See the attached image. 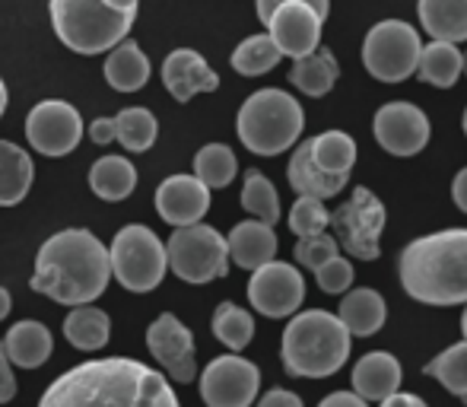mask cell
<instances>
[{"instance_id":"obj_1","label":"cell","mask_w":467,"mask_h":407,"mask_svg":"<svg viewBox=\"0 0 467 407\" xmlns=\"http://www.w3.org/2000/svg\"><path fill=\"white\" fill-rule=\"evenodd\" d=\"M38 407H182L162 372L130 357L87 360L45 389Z\"/></svg>"},{"instance_id":"obj_2","label":"cell","mask_w":467,"mask_h":407,"mask_svg":"<svg viewBox=\"0 0 467 407\" xmlns=\"http://www.w3.org/2000/svg\"><path fill=\"white\" fill-rule=\"evenodd\" d=\"M111 280L109 248L89 229H61L36 255L32 290L57 306H89Z\"/></svg>"},{"instance_id":"obj_3","label":"cell","mask_w":467,"mask_h":407,"mask_svg":"<svg viewBox=\"0 0 467 407\" xmlns=\"http://www.w3.org/2000/svg\"><path fill=\"white\" fill-rule=\"evenodd\" d=\"M400 287L423 306L467 303V229H442L413 239L398 261Z\"/></svg>"},{"instance_id":"obj_4","label":"cell","mask_w":467,"mask_h":407,"mask_svg":"<svg viewBox=\"0 0 467 407\" xmlns=\"http://www.w3.org/2000/svg\"><path fill=\"white\" fill-rule=\"evenodd\" d=\"M283 370L296 379H327L350 357V331L325 308L296 312L283 331Z\"/></svg>"},{"instance_id":"obj_5","label":"cell","mask_w":467,"mask_h":407,"mask_svg":"<svg viewBox=\"0 0 467 407\" xmlns=\"http://www.w3.org/2000/svg\"><path fill=\"white\" fill-rule=\"evenodd\" d=\"M306 128V111L302 105L283 89H258L252 93L239 109L235 130L245 150L258 156H277L286 153L299 141Z\"/></svg>"},{"instance_id":"obj_6","label":"cell","mask_w":467,"mask_h":407,"mask_svg":"<svg viewBox=\"0 0 467 407\" xmlns=\"http://www.w3.org/2000/svg\"><path fill=\"white\" fill-rule=\"evenodd\" d=\"M51 26L77 55H102L130 36L134 13H115L105 0H51Z\"/></svg>"},{"instance_id":"obj_7","label":"cell","mask_w":467,"mask_h":407,"mask_svg":"<svg viewBox=\"0 0 467 407\" xmlns=\"http://www.w3.org/2000/svg\"><path fill=\"white\" fill-rule=\"evenodd\" d=\"M109 265L111 277L130 293H150L162 284L169 271L166 245L160 235L143 223H128L118 229L115 242L109 248Z\"/></svg>"},{"instance_id":"obj_8","label":"cell","mask_w":467,"mask_h":407,"mask_svg":"<svg viewBox=\"0 0 467 407\" xmlns=\"http://www.w3.org/2000/svg\"><path fill=\"white\" fill-rule=\"evenodd\" d=\"M166 261L185 284H210L229 274V248L226 235L207 223L182 226L169 235L166 242Z\"/></svg>"},{"instance_id":"obj_9","label":"cell","mask_w":467,"mask_h":407,"mask_svg":"<svg viewBox=\"0 0 467 407\" xmlns=\"http://www.w3.org/2000/svg\"><path fill=\"white\" fill-rule=\"evenodd\" d=\"M423 42L420 32L404 19H381L372 26L363 42V64L366 70L381 83H404L417 74V61Z\"/></svg>"},{"instance_id":"obj_10","label":"cell","mask_w":467,"mask_h":407,"mask_svg":"<svg viewBox=\"0 0 467 407\" xmlns=\"http://www.w3.org/2000/svg\"><path fill=\"white\" fill-rule=\"evenodd\" d=\"M385 204H381L369 188H357L350 201L340 204L331 214L327 226L334 229L337 248H347V255L359 261H375L381 255V233H385Z\"/></svg>"},{"instance_id":"obj_11","label":"cell","mask_w":467,"mask_h":407,"mask_svg":"<svg viewBox=\"0 0 467 407\" xmlns=\"http://www.w3.org/2000/svg\"><path fill=\"white\" fill-rule=\"evenodd\" d=\"M261 389V372L252 360L226 353L201 372V398L207 407H252Z\"/></svg>"},{"instance_id":"obj_12","label":"cell","mask_w":467,"mask_h":407,"mask_svg":"<svg viewBox=\"0 0 467 407\" xmlns=\"http://www.w3.org/2000/svg\"><path fill=\"white\" fill-rule=\"evenodd\" d=\"M29 147L42 156H67L80 147L83 118L64 99H42L26 115Z\"/></svg>"},{"instance_id":"obj_13","label":"cell","mask_w":467,"mask_h":407,"mask_svg":"<svg viewBox=\"0 0 467 407\" xmlns=\"http://www.w3.org/2000/svg\"><path fill=\"white\" fill-rule=\"evenodd\" d=\"M306 299V280L286 261H267L265 267L252 271L248 280V303L267 318H289Z\"/></svg>"},{"instance_id":"obj_14","label":"cell","mask_w":467,"mask_h":407,"mask_svg":"<svg viewBox=\"0 0 467 407\" xmlns=\"http://www.w3.org/2000/svg\"><path fill=\"white\" fill-rule=\"evenodd\" d=\"M147 350L156 357V363L169 372V379L179 385L194 382L197 376V350H194V334L182 318L172 312H162L153 325L147 328Z\"/></svg>"},{"instance_id":"obj_15","label":"cell","mask_w":467,"mask_h":407,"mask_svg":"<svg viewBox=\"0 0 467 407\" xmlns=\"http://www.w3.org/2000/svg\"><path fill=\"white\" fill-rule=\"evenodd\" d=\"M375 141L391 156H417L430 143V118L413 102H388L375 111Z\"/></svg>"},{"instance_id":"obj_16","label":"cell","mask_w":467,"mask_h":407,"mask_svg":"<svg viewBox=\"0 0 467 407\" xmlns=\"http://www.w3.org/2000/svg\"><path fill=\"white\" fill-rule=\"evenodd\" d=\"M321 26H325V19L308 4H302V0H286V4H280L277 10L271 13V19H267V36L274 38V45H277V51L283 57L299 61V57L318 51Z\"/></svg>"},{"instance_id":"obj_17","label":"cell","mask_w":467,"mask_h":407,"mask_svg":"<svg viewBox=\"0 0 467 407\" xmlns=\"http://www.w3.org/2000/svg\"><path fill=\"white\" fill-rule=\"evenodd\" d=\"M156 210L169 226H194L210 210V188L194 175H169L156 188Z\"/></svg>"},{"instance_id":"obj_18","label":"cell","mask_w":467,"mask_h":407,"mask_svg":"<svg viewBox=\"0 0 467 407\" xmlns=\"http://www.w3.org/2000/svg\"><path fill=\"white\" fill-rule=\"evenodd\" d=\"M162 83L175 102H191L197 93H213L220 87V77L194 48H175L162 61Z\"/></svg>"},{"instance_id":"obj_19","label":"cell","mask_w":467,"mask_h":407,"mask_svg":"<svg viewBox=\"0 0 467 407\" xmlns=\"http://www.w3.org/2000/svg\"><path fill=\"white\" fill-rule=\"evenodd\" d=\"M400 379H404V370H400L398 357H391L388 350L366 353L353 366V391L363 402H385L400 389Z\"/></svg>"},{"instance_id":"obj_20","label":"cell","mask_w":467,"mask_h":407,"mask_svg":"<svg viewBox=\"0 0 467 407\" xmlns=\"http://www.w3.org/2000/svg\"><path fill=\"white\" fill-rule=\"evenodd\" d=\"M226 248L229 261H235L245 271H258L277 255V233L261 220H245L233 226V233L226 235Z\"/></svg>"},{"instance_id":"obj_21","label":"cell","mask_w":467,"mask_h":407,"mask_svg":"<svg viewBox=\"0 0 467 407\" xmlns=\"http://www.w3.org/2000/svg\"><path fill=\"white\" fill-rule=\"evenodd\" d=\"M286 179H289V185H293V192L299 194V198L327 201V198H334V194L344 192L350 175H327L325 169L315 166L312 147H308V141H306V143H299V147H296L293 156H289Z\"/></svg>"},{"instance_id":"obj_22","label":"cell","mask_w":467,"mask_h":407,"mask_svg":"<svg viewBox=\"0 0 467 407\" xmlns=\"http://www.w3.org/2000/svg\"><path fill=\"white\" fill-rule=\"evenodd\" d=\"M51 350H55V338L42 321H16V325L6 331L4 338V353L13 366H23V370H38V366L48 363Z\"/></svg>"},{"instance_id":"obj_23","label":"cell","mask_w":467,"mask_h":407,"mask_svg":"<svg viewBox=\"0 0 467 407\" xmlns=\"http://www.w3.org/2000/svg\"><path fill=\"white\" fill-rule=\"evenodd\" d=\"M102 74L109 80V87L118 89V93H137L150 80V57L143 55L134 38H124L109 51Z\"/></svg>"},{"instance_id":"obj_24","label":"cell","mask_w":467,"mask_h":407,"mask_svg":"<svg viewBox=\"0 0 467 407\" xmlns=\"http://www.w3.org/2000/svg\"><path fill=\"white\" fill-rule=\"evenodd\" d=\"M340 325L350 331V338H369V334H379L381 325L388 318V306L381 299V293L369 290V287H359V290H350L344 297V303L337 308Z\"/></svg>"},{"instance_id":"obj_25","label":"cell","mask_w":467,"mask_h":407,"mask_svg":"<svg viewBox=\"0 0 467 407\" xmlns=\"http://www.w3.org/2000/svg\"><path fill=\"white\" fill-rule=\"evenodd\" d=\"M417 13L436 42H467V0H420Z\"/></svg>"},{"instance_id":"obj_26","label":"cell","mask_w":467,"mask_h":407,"mask_svg":"<svg viewBox=\"0 0 467 407\" xmlns=\"http://www.w3.org/2000/svg\"><path fill=\"white\" fill-rule=\"evenodd\" d=\"M36 166L19 143L0 141V207H16L29 194Z\"/></svg>"},{"instance_id":"obj_27","label":"cell","mask_w":467,"mask_h":407,"mask_svg":"<svg viewBox=\"0 0 467 407\" xmlns=\"http://www.w3.org/2000/svg\"><path fill=\"white\" fill-rule=\"evenodd\" d=\"M89 188L102 201H124L137 188V169L128 156L109 153L89 169Z\"/></svg>"},{"instance_id":"obj_28","label":"cell","mask_w":467,"mask_h":407,"mask_svg":"<svg viewBox=\"0 0 467 407\" xmlns=\"http://www.w3.org/2000/svg\"><path fill=\"white\" fill-rule=\"evenodd\" d=\"M337 77H340L337 57L325 48L312 51V55L299 57V61H293V70H289V83H293L299 93L312 96V99L331 93L334 83H337Z\"/></svg>"},{"instance_id":"obj_29","label":"cell","mask_w":467,"mask_h":407,"mask_svg":"<svg viewBox=\"0 0 467 407\" xmlns=\"http://www.w3.org/2000/svg\"><path fill=\"white\" fill-rule=\"evenodd\" d=\"M64 338L83 353L102 350L111 338V318L96 306H77L64 318Z\"/></svg>"},{"instance_id":"obj_30","label":"cell","mask_w":467,"mask_h":407,"mask_svg":"<svg viewBox=\"0 0 467 407\" xmlns=\"http://www.w3.org/2000/svg\"><path fill=\"white\" fill-rule=\"evenodd\" d=\"M417 74L420 80L432 83L439 89L455 87V80L464 74V51H458V45L449 42H430L423 45L417 61Z\"/></svg>"},{"instance_id":"obj_31","label":"cell","mask_w":467,"mask_h":407,"mask_svg":"<svg viewBox=\"0 0 467 407\" xmlns=\"http://www.w3.org/2000/svg\"><path fill=\"white\" fill-rule=\"evenodd\" d=\"M312 147V160L327 175H350L353 162H357V141L344 130H325V134L308 141Z\"/></svg>"},{"instance_id":"obj_32","label":"cell","mask_w":467,"mask_h":407,"mask_svg":"<svg viewBox=\"0 0 467 407\" xmlns=\"http://www.w3.org/2000/svg\"><path fill=\"white\" fill-rule=\"evenodd\" d=\"M111 121H115V141L121 143L128 153H147L156 143V134H160L156 115L150 109H140V105L118 111Z\"/></svg>"},{"instance_id":"obj_33","label":"cell","mask_w":467,"mask_h":407,"mask_svg":"<svg viewBox=\"0 0 467 407\" xmlns=\"http://www.w3.org/2000/svg\"><path fill=\"white\" fill-rule=\"evenodd\" d=\"M210 328H213L216 340H220L223 347H229V353L245 350V347L252 344V338H254L252 312H248V308H242V306H235V303H220V306H216Z\"/></svg>"},{"instance_id":"obj_34","label":"cell","mask_w":467,"mask_h":407,"mask_svg":"<svg viewBox=\"0 0 467 407\" xmlns=\"http://www.w3.org/2000/svg\"><path fill=\"white\" fill-rule=\"evenodd\" d=\"M239 172L235 153L226 143H207L194 156V179H201L207 188H226Z\"/></svg>"},{"instance_id":"obj_35","label":"cell","mask_w":467,"mask_h":407,"mask_svg":"<svg viewBox=\"0 0 467 407\" xmlns=\"http://www.w3.org/2000/svg\"><path fill=\"white\" fill-rule=\"evenodd\" d=\"M242 207H245L254 220L267 223V226H274V223L280 220L277 188H274L271 179H267L265 172H258V169H248L245 172V185H242Z\"/></svg>"},{"instance_id":"obj_36","label":"cell","mask_w":467,"mask_h":407,"mask_svg":"<svg viewBox=\"0 0 467 407\" xmlns=\"http://www.w3.org/2000/svg\"><path fill=\"white\" fill-rule=\"evenodd\" d=\"M280 57L283 55L277 51L271 36H248L245 42H239V48L233 51V70L242 77H261L277 68Z\"/></svg>"},{"instance_id":"obj_37","label":"cell","mask_w":467,"mask_h":407,"mask_svg":"<svg viewBox=\"0 0 467 407\" xmlns=\"http://www.w3.org/2000/svg\"><path fill=\"white\" fill-rule=\"evenodd\" d=\"M423 372L432 379H439L451 395H458L467 404V340L451 344L449 350H442L436 360H430Z\"/></svg>"},{"instance_id":"obj_38","label":"cell","mask_w":467,"mask_h":407,"mask_svg":"<svg viewBox=\"0 0 467 407\" xmlns=\"http://www.w3.org/2000/svg\"><path fill=\"white\" fill-rule=\"evenodd\" d=\"M327 220H331V214H327V207L318 198H296L293 210H289V229L299 239L321 235L327 229Z\"/></svg>"},{"instance_id":"obj_39","label":"cell","mask_w":467,"mask_h":407,"mask_svg":"<svg viewBox=\"0 0 467 407\" xmlns=\"http://www.w3.org/2000/svg\"><path fill=\"white\" fill-rule=\"evenodd\" d=\"M296 261H299L302 267H308V271H318L325 261H331L334 255H340L337 242H334V235L321 233V235H306V239L296 242Z\"/></svg>"},{"instance_id":"obj_40","label":"cell","mask_w":467,"mask_h":407,"mask_svg":"<svg viewBox=\"0 0 467 407\" xmlns=\"http://www.w3.org/2000/svg\"><path fill=\"white\" fill-rule=\"evenodd\" d=\"M315 280H318V287L325 293H347L353 284V265L344 258V255H334L331 261H325V265L315 271Z\"/></svg>"},{"instance_id":"obj_41","label":"cell","mask_w":467,"mask_h":407,"mask_svg":"<svg viewBox=\"0 0 467 407\" xmlns=\"http://www.w3.org/2000/svg\"><path fill=\"white\" fill-rule=\"evenodd\" d=\"M280 4H286V0H254V6H258V19L267 26V19H271V13L277 10ZM302 4H308L315 13H318L321 19H327V10H331V0H302Z\"/></svg>"},{"instance_id":"obj_42","label":"cell","mask_w":467,"mask_h":407,"mask_svg":"<svg viewBox=\"0 0 467 407\" xmlns=\"http://www.w3.org/2000/svg\"><path fill=\"white\" fill-rule=\"evenodd\" d=\"M13 395H16V379H13L10 360H6L4 340H0V404L13 402Z\"/></svg>"},{"instance_id":"obj_43","label":"cell","mask_w":467,"mask_h":407,"mask_svg":"<svg viewBox=\"0 0 467 407\" xmlns=\"http://www.w3.org/2000/svg\"><path fill=\"white\" fill-rule=\"evenodd\" d=\"M258 407H302V398L289 389H271L267 395H261Z\"/></svg>"},{"instance_id":"obj_44","label":"cell","mask_w":467,"mask_h":407,"mask_svg":"<svg viewBox=\"0 0 467 407\" xmlns=\"http://www.w3.org/2000/svg\"><path fill=\"white\" fill-rule=\"evenodd\" d=\"M318 407H369V402H363L357 391H331Z\"/></svg>"},{"instance_id":"obj_45","label":"cell","mask_w":467,"mask_h":407,"mask_svg":"<svg viewBox=\"0 0 467 407\" xmlns=\"http://www.w3.org/2000/svg\"><path fill=\"white\" fill-rule=\"evenodd\" d=\"M89 137H93L96 143H111L115 141V121H111V118H96V121L89 124Z\"/></svg>"},{"instance_id":"obj_46","label":"cell","mask_w":467,"mask_h":407,"mask_svg":"<svg viewBox=\"0 0 467 407\" xmlns=\"http://www.w3.org/2000/svg\"><path fill=\"white\" fill-rule=\"evenodd\" d=\"M379 407H430V404H426L423 398L410 395V391H394L385 402H379Z\"/></svg>"},{"instance_id":"obj_47","label":"cell","mask_w":467,"mask_h":407,"mask_svg":"<svg viewBox=\"0 0 467 407\" xmlns=\"http://www.w3.org/2000/svg\"><path fill=\"white\" fill-rule=\"evenodd\" d=\"M451 198H455L458 207L467 214V169H462V172L455 175V182H451Z\"/></svg>"},{"instance_id":"obj_48","label":"cell","mask_w":467,"mask_h":407,"mask_svg":"<svg viewBox=\"0 0 467 407\" xmlns=\"http://www.w3.org/2000/svg\"><path fill=\"white\" fill-rule=\"evenodd\" d=\"M137 4H140V0H105V6H109V10H115V13H134V16H137Z\"/></svg>"},{"instance_id":"obj_49","label":"cell","mask_w":467,"mask_h":407,"mask_svg":"<svg viewBox=\"0 0 467 407\" xmlns=\"http://www.w3.org/2000/svg\"><path fill=\"white\" fill-rule=\"evenodd\" d=\"M10 308H13V299H10V290L6 287H0V321L10 315Z\"/></svg>"},{"instance_id":"obj_50","label":"cell","mask_w":467,"mask_h":407,"mask_svg":"<svg viewBox=\"0 0 467 407\" xmlns=\"http://www.w3.org/2000/svg\"><path fill=\"white\" fill-rule=\"evenodd\" d=\"M6 102H10V96H6V87H4V80H0V118H4V111H6Z\"/></svg>"},{"instance_id":"obj_51","label":"cell","mask_w":467,"mask_h":407,"mask_svg":"<svg viewBox=\"0 0 467 407\" xmlns=\"http://www.w3.org/2000/svg\"><path fill=\"white\" fill-rule=\"evenodd\" d=\"M462 331H464V340H467V303H464V315H462Z\"/></svg>"},{"instance_id":"obj_52","label":"cell","mask_w":467,"mask_h":407,"mask_svg":"<svg viewBox=\"0 0 467 407\" xmlns=\"http://www.w3.org/2000/svg\"><path fill=\"white\" fill-rule=\"evenodd\" d=\"M462 128H464V134H467V109H464V118H462Z\"/></svg>"},{"instance_id":"obj_53","label":"cell","mask_w":467,"mask_h":407,"mask_svg":"<svg viewBox=\"0 0 467 407\" xmlns=\"http://www.w3.org/2000/svg\"><path fill=\"white\" fill-rule=\"evenodd\" d=\"M464 74H467V51H464Z\"/></svg>"}]
</instances>
